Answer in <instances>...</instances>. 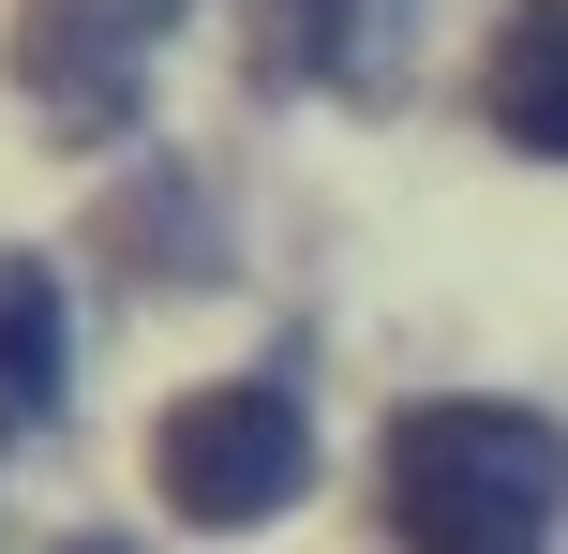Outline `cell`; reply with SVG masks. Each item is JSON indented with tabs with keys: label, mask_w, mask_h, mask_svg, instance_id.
I'll return each mask as SVG.
<instances>
[{
	"label": "cell",
	"mask_w": 568,
	"mask_h": 554,
	"mask_svg": "<svg viewBox=\"0 0 568 554\" xmlns=\"http://www.w3.org/2000/svg\"><path fill=\"white\" fill-rule=\"evenodd\" d=\"M60 405V285L45 270H0V435Z\"/></svg>",
	"instance_id": "8992f818"
},
{
	"label": "cell",
	"mask_w": 568,
	"mask_h": 554,
	"mask_svg": "<svg viewBox=\"0 0 568 554\" xmlns=\"http://www.w3.org/2000/svg\"><path fill=\"white\" fill-rule=\"evenodd\" d=\"M150 480H165L180 525L240 540V525H270V510L314 480V435H300V405H284V390L240 375V390H195V405L150 435Z\"/></svg>",
	"instance_id": "7a4b0ae2"
},
{
	"label": "cell",
	"mask_w": 568,
	"mask_h": 554,
	"mask_svg": "<svg viewBox=\"0 0 568 554\" xmlns=\"http://www.w3.org/2000/svg\"><path fill=\"white\" fill-rule=\"evenodd\" d=\"M60 554H120V540H60Z\"/></svg>",
	"instance_id": "52a82bcc"
},
{
	"label": "cell",
	"mask_w": 568,
	"mask_h": 554,
	"mask_svg": "<svg viewBox=\"0 0 568 554\" xmlns=\"http://www.w3.org/2000/svg\"><path fill=\"white\" fill-rule=\"evenodd\" d=\"M255 30H270V75H314L344 105H374V90H404L419 0H255Z\"/></svg>",
	"instance_id": "277c9868"
},
{
	"label": "cell",
	"mask_w": 568,
	"mask_h": 554,
	"mask_svg": "<svg viewBox=\"0 0 568 554\" xmlns=\"http://www.w3.org/2000/svg\"><path fill=\"white\" fill-rule=\"evenodd\" d=\"M180 0H45L30 16V90H45L75 135H120V105H135V46H165Z\"/></svg>",
	"instance_id": "3957f363"
},
{
	"label": "cell",
	"mask_w": 568,
	"mask_h": 554,
	"mask_svg": "<svg viewBox=\"0 0 568 554\" xmlns=\"http://www.w3.org/2000/svg\"><path fill=\"white\" fill-rule=\"evenodd\" d=\"M494 120L568 165V0H524V16L494 30Z\"/></svg>",
	"instance_id": "5b68a950"
},
{
	"label": "cell",
	"mask_w": 568,
	"mask_h": 554,
	"mask_svg": "<svg viewBox=\"0 0 568 554\" xmlns=\"http://www.w3.org/2000/svg\"><path fill=\"white\" fill-rule=\"evenodd\" d=\"M568 450L524 405H419L389 420V525L404 554H554Z\"/></svg>",
	"instance_id": "6da1fadb"
}]
</instances>
